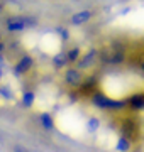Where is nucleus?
I'll return each instance as SVG.
<instances>
[{
  "instance_id": "nucleus-1",
  "label": "nucleus",
  "mask_w": 144,
  "mask_h": 152,
  "mask_svg": "<svg viewBox=\"0 0 144 152\" xmlns=\"http://www.w3.org/2000/svg\"><path fill=\"white\" fill-rule=\"evenodd\" d=\"M90 102L95 108L104 110V112H124L127 110V102L126 100H119V98H112L105 93L97 90L95 93L90 95Z\"/></svg>"
},
{
  "instance_id": "nucleus-2",
  "label": "nucleus",
  "mask_w": 144,
  "mask_h": 152,
  "mask_svg": "<svg viewBox=\"0 0 144 152\" xmlns=\"http://www.w3.org/2000/svg\"><path fill=\"white\" fill-rule=\"evenodd\" d=\"M100 59L105 64H112V66L124 64L127 61V48L120 41H112L109 49L105 48L100 51Z\"/></svg>"
},
{
  "instance_id": "nucleus-3",
  "label": "nucleus",
  "mask_w": 144,
  "mask_h": 152,
  "mask_svg": "<svg viewBox=\"0 0 144 152\" xmlns=\"http://www.w3.org/2000/svg\"><path fill=\"white\" fill-rule=\"evenodd\" d=\"M37 26V19L36 17H26V15H15L9 17L5 20V29L7 32L15 34V32H24L29 27H36Z\"/></svg>"
},
{
  "instance_id": "nucleus-4",
  "label": "nucleus",
  "mask_w": 144,
  "mask_h": 152,
  "mask_svg": "<svg viewBox=\"0 0 144 152\" xmlns=\"http://www.w3.org/2000/svg\"><path fill=\"white\" fill-rule=\"evenodd\" d=\"M83 80H85V73H82L80 69H76L75 66L66 68L65 73H63V81H65V85L70 86V88H73V90H78L80 85L83 83Z\"/></svg>"
},
{
  "instance_id": "nucleus-5",
  "label": "nucleus",
  "mask_w": 144,
  "mask_h": 152,
  "mask_svg": "<svg viewBox=\"0 0 144 152\" xmlns=\"http://www.w3.org/2000/svg\"><path fill=\"white\" fill-rule=\"evenodd\" d=\"M97 59H100V49L92 48V49H88L85 54H82V58L78 59L75 68L83 73V71H87V69H92L95 66V63H97Z\"/></svg>"
},
{
  "instance_id": "nucleus-6",
  "label": "nucleus",
  "mask_w": 144,
  "mask_h": 152,
  "mask_svg": "<svg viewBox=\"0 0 144 152\" xmlns=\"http://www.w3.org/2000/svg\"><path fill=\"white\" fill-rule=\"evenodd\" d=\"M34 64H36V59H34V56L31 54H22L19 59L15 61V64L12 66V73L15 76H24L27 75V73H31V69L34 68Z\"/></svg>"
},
{
  "instance_id": "nucleus-7",
  "label": "nucleus",
  "mask_w": 144,
  "mask_h": 152,
  "mask_svg": "<svg viewBox=\"0 0 144 152\" xmlns=\"http://www.w3.org/2000/svg\"><path fill=\"white\" fill-rule=\"evenodd\" d=\"M126 102H127V108H131L132 112H144V90L131 93L126 98Z\"/></svg>"
},
{
  "instance_id": "nucleus-8",
  "label": "nucleus",
  "mask_w": 144,
  "mask_h": 152,
  "mask_svg": "<svg viewBox=\"0 0 144 152\" xmlns=\"http://www.w3.org/2000/svg\"><path fill=\"white\" fill-rule=\"evenodd\" d=\"M95 12L90 10V9H83V10H78L75 12L71 17H70V22H71V26H83L87 22H90L93 19Z\"/></svg>"
},
{
  "instance_id": "nucleus-9",
  "label": "nucleus",
  "mask_w": 144,
  "mask_h": 152,
  "mask_svg": "<svg viewBox=\"0 0 144 152\" xmlns=\"http://www.w3.org/2000/svg\"><path fill=\"white\" fill-rule=\"evenodd\" d=\"M39 125L43 127V130L46 132H53L56 129V122H54V117L49 113V112H43L39 113Z\"/></svg>"
},
{
  "instance_id": "nucleus-10",
  "label": "nucleus",
  "mask_w": 144,
  "mask_h": 152,
  "mask_svg": "<svg viewBox=\"0 0 144 152\" xmlns=\"http://www.w3.org/2000/svg\"><path fill=\"white\" fill-rule=\"evenodd\" d=\"M51 63L56 69H66L68 68V59H66V53L65 51H58L53 58H51Z\"/></svg>"
},
{
  "instance_id": "nucleus-11",
  "label": "nucleus",
  "mask_w": 144,
  "mask_h": 152,
  "mask_svg": "<svg viewBox=\"0 0 144 152\" xmlns=\"http://www.w3.org/2000/svg\"><path fill=\"white\" fill-rule=\"evenodd\" d=\"M36 102V91L34 90H24L21 95V105L24 108H32Z\"/></svg>"
},
{
  "instance_id": "nucleus-12",
  "label": "nucleus",
  "mask_w": 144,
  "mask_h": 152,
  "mask_svg": "<svg viewBox=\"0 0 144 152\" xmlns=\"http://www.w3.org/2000/svg\"><path fill=\"white\" fill-rule=\"evenodd\" d=\"M65 53H66L68 64H76L78 59L82 58V48H80V46H71V48H68Z\"/></svg>"
},
{
  "instance_id": "nucleus-13",
  "label": "nucleus",
  "mask_w": 144,
  "mask_h": 152,
  "mask_svg": "<svg viewBox=\"0 0 144 152\" xmlns=\"http://www.w3.org/2000/svg\"><path fill=\"white\" fill-rule=\"evenodd\" d=\"M131 147H132V140H129L127 137L120 135L117 139V142H115V151L117 152H129Z\"/></svg>"
},
{
  "instance_id": "nucleus-14",
  "label": "nucleus",
  "mask_w": 144,
  "mask_h": 152,
  "mask_svg": "<svg viewBox=\"0 0 144 152\" xmlns=\"http://www.w3.org/2000/svg\"><path fill=\"white\" fill-rule=\"evenodd\" d=\"M0 98H4L5 102H12L15 98V93H14V88L10 85H0Z\"/></svg>"
},
{
  "instance_id": "nucleus-15",
  "label": "nucleus",
  "mask_w": 144,
  "mask_h": 152,
  "mask_svg": "<svg viewBox=\"0 0 144 152\" xmlns=\"http://www.w3.org/2000/svg\"><path fill=\"white\" fill-rule=\"evenodd\" d=\"M98 129H100V118L98 117H90L87 120V130H88V134H95Z\"/></svg>"
},
{
  "instance_id": "nucleus-16",
  "label": "nucleus",
  "mask_w": 144,
  "mask_h": 152,
  "mask_svg": "<svg viewBox=\"0 0 144 152\" xmlns=\"http://www.w3.org/2000/svg\"><path fill=\"white\" fill-rule=\"evenodd\" d=\"M56 32H58V36H60L61 42L70 41V31H68L66 27H56Z\"/></svg>"
},
{
  "instance_id": "nucleus-17",
  "label": "nucleus",
  "mask_w": 144,
  "mask_h": 152,
  "mask_svg": "<svg viewBox=\"0 0 144 152\" xmlns=\"http://www.w3.org/2000/svg\"><path fill=\"white\" fill-rule=\"evenodd\" d=\"M14 152H32V151H29L27 147L24 145H14Z\"/></svg>"
},
{
  "instance_id": "nucleus-18",
  "label": "nucleus",
  "mask_w": 144,
  "mask_h": 152,
  "mask_svg": "<svg viewBox=\"0 0 144 152\" xmlns=\"http://www.w3.org/2000/svg\"><path fill=\"white\" fill-rule=\"evenodd\" d=\"M5 49H7V44L2 41V42H0V54H4V53H5Z\"/></svg>"
},
{
  "instance_id": "nucleus-19",
  "label": "nucleus",
  "mask_w": 144,
  "mask_h": 152,
  "mask_svg": "<svg viewBox=\"0 0 144 152\" xmlns=\"http://www.w3.org/2000/svg\"><path fill=\"white\" fill-rule=\"evenodd\" d=\"M4 10H5V4H4V2H0V14H2Z\"/></svg>"
},
{
  "instance_id": "nucleus-20",
  "label": "nucleus",
  "mask_w": 144,
  "mask_h": 152,
  "mask_svg": "<svg viewBox=\"0 0 144 152\" xmlns=\"http://www.w3.org/2000/svg\"><path fill=\"white\" fill-rule=\"evenodd\" d=\"M129 10H131V7H126V9H124V10H122V15H126V14H127Z\"/></svg>"
},
{
  "instance_id": "nucleus-21",
  "label": "nucleus",
  "mask_w": 144,
  "mask_h": 152,
  "mask_svg": "<svg viewBox=\"0 0 144 152\" xmlns=\"http://www.w3.org/2000/svg\"><path fill=\"white\" fill-rule=\"evenodd\" d=\"M2 80H4V71L0 69V85H2Z\"/></svg>"
},
{
  "instance_id": "nucleus-22",
  "label": "nucleus",
  "mask_w": 144,
  "mask_h": 152,
  "mask_svg": "<svg viewBox=\"0 0 144 152\" xmlns=\"http://www.w3.org/2000/svg\"><path fill=\"white\" fill-rule=\"evenodd\" d=\"M0 42H2V34H0Z\"/></svg>"
},
{
  "instance_id": "nucleus-23",
  "label": "nucleus",
  "mask_w": 144,
  "mask_h": 152,
  "mask_svg": "<svg viewBox=\"0 0 144 152\" xmlns=\"http://www.w3.org/2000/svg\"><path fill=\"white\" fill-rule=\"evenodd\" d=\"M132 152H134V151H132Z\"/></svg>"
}]
</instances>
